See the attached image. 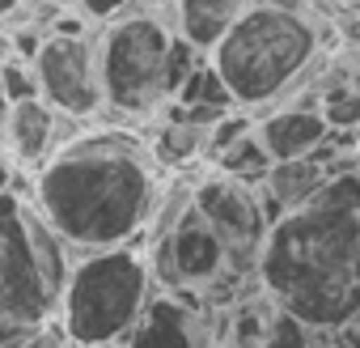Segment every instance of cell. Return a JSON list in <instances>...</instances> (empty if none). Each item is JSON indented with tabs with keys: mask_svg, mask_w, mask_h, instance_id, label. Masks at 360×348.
Listing matches in <instances>:
<instances>
[{
	"mask_svg": "<svg viewBox=\"0 0 360 348\" xmlns=\"http://www.w3.org/2000/svg\"><path fill=\"white\" fill-rule=\"evenodd\" d=\"M13 348H68V340L60 335V327H56V323H47L43 331H34L30 340H22V344H13Z\"/></svg>",
	"mask_w": 360,
	"mask_h": 348,
	"instance_id": "ffe728a7",
	"label": "cell"
},
{
	"mask_svg": "<svg viewBox=\"0 0 360 348\" xmlns=\"http://www.w3.org/2000/svg\"><path fill=\"white\" fill-rule=\"evenodd\" d=\"M0 111H5V98H0Z\"/></svg>",
	"mask_w": 360,
	"mask_h": 348,
	"instance_id": "cb8c5ba5",
	"label": "cell"
},
{
	"mask_svg": "<svg viewBox=\"0 0 360 348\" xmlns=\"http://www.w3.org/2000/svg\"><path fill=\"white\" fill-rule=\"evenodd\" d=\"M255 136L271 161H292V157H309L322 144L326 119L309 106H271L255 115Z\"/></svg>",
	"mask_w": 360,
	"mask_h": 348,
	"instance_id": "7c38bea8",
	"label": "cell"
},
{
	"mask_svg": "<svg viewBox=\"0 0 360 348\" xmlns=\"http://www.w3.org/2000/svg\"><path fill=\"white\" fill-rule=\"evenodd\" d=\"M56 293L60 289L30 247L26 196L13 183L0 187V348H13L56 323Z\"/></svg>",
	"mask_w": 360,
	"mask_h": 348,
	"instance_id": "52a82bcc",
	"label": "cell"
},
{
	"mask_svg": "<svg viewBox=\"0 0 360 348\" xmlns=\"http://www.w3.org/2000/svg\"><path fill=\"white\" fill-rule=\"evenodd\" d=\"M259 192L217 166L165 170L140 251L157 293L225 310L255 293V263L267 238Z\"/></svg>",
	"mask_w": 360,
	"mask_h": 348,
	"instance_id": "6da1fadb",
	"label": "cell"
},
{
	"mask_svg": "<svg viewBox=\"0 0 360 348\" xmlns=\"http://www.w3.org/2000/svg\"><path fill=\"white\" fill-rule=\"evenodd\" d=\"M153 293L157 289L140 242L77 255L56 293V327L68 348L123 344Z\"/></svg>",
	"mask_w": 360,
	"mask_h": 348,
	"instance_id": "8992f818",
	"label": "cell"
},
{
	"mask_svg": "<svg viewBox=\"0 0 360 348\" xmlns=\"http://www.w3.org/2000/svg\"><path fill=\"white\" fill-rule=\"evenodd\" d=\"M339 170H330L326 161H318L314 153L309 157H292V161H271L267 166V174L259 179V204H263V213H267V221H276V217H284V213H292V209H301L305 200H314L330 179H335Z\"/></svg>",
	"mask_w": 360,
	"mask_h": 348,
	"instance_id": "8fae6325",
	"label": "cell"
},
{
	"mask_svg": "<svg viewBox=\"0 0 360 348\" xmlns=\"http://www.w3.org/2000/svg\"><path fill=\"white\" fill-rule=\"evenodd\" d=\"M123 5H127V0H77V5H68V9H77V13L85 18V26H102V22L115 18Z\"/></svg>",
	"mask_w": 360,
	"mask_h": 348,
	"instance_id": "d6986e66",
	"label": "cell"
},
{
	"mask_svg": "<svg viewBox=\"0 0 360 348\" xmlns=\"http://www.w3.org/2000/svg\"><path fill=\"white\" fill-rule=\"evenodd\" d=\"M161 179L165 166L157 161L144 128L85 123L30 174L22 196L77 259L140 242L157 209Z\"/></svg>",
	"mask_w": 360,
	"mask_h": 348,
	"instance_id": "7a4b0ae2",
	"label": "cell"
},
{
	"mask_svg": "<svg viewBox=\"0 0 360 348\" xmlns=\"http://www.w3.org/2000/svg\"><path fill=\"white\" fill-rule=\"evenodd\" d=\"M56 9H60V5H51V0H0V30H9V26H18V22H39V26H47Z\"/></svg>",
	"mask_w": 360,
	"mask_h": 348,
	"instance_id": "e0dca14e",
	"label": "cell"
},
{
	"mask_svg": "<svg viewBox=\"0 0 360 348\" xmlns=\"http://www.w3.org/2000/svg\"><path fill=\"white\" fill-rule=\"evenodd\" d=\"M81 128H85V119H72V115L51 111L43 98L5 102V111H0V161L9 166V174L30 179V174L64 140H72Z\"/></svg>",
	"mask_w": 360,
	"mask_h": 348,
	"instance_id": "9c48e42d",
	"label": "cell"
},
{
	"mask_svg": "<svg viewBox=\"0 0 360 348\" xmlns=\"http://www.w3.org/2000/svg\"><path fill=\"white\" fill-rule=\"evenodd\" d=\"M305 344H309V327L301 318H292L288 310L271 306V314H267L255 348H305Z\"/></svg>",
	"mask_w": 360,
	"mask_h": 348,
	"instance_id": "9a60e30c",
	"label": "cell"
},
{
	"mask_svg": "<svg viewBox=\"0 0 360 348\" xmlns=\"http://www.w3.org/2000/svg\"><path fill=\"white\" fill-rule=\"evenodd\" d=\"M39 98L72 119L94 123L102 111V89H98V64H94V26L77 9H56L51 22L43 26V39L30 56Z\"/></svg>",
	"mask_w": 360,
	"mask_h": 348,
	"instance_id": "ba28073f",
	"label": "cell"
},
{
	"mask_svg": "<svg viewBox=\"0 0 360 348\" xmlns=\"http://www.w3.org/2000/svg\"><path fill=\"white\" fill-rule=\"evenodd\" d=\"M322 9H356V0H318Z\"/></svg>",
	"mask_w": 360,
	"mask_h": 348,
	"instance_id": "44dd1931",
	"label": "cell"
},
{
	"mask_svg": "<svg viewBox=\"0 0 360 348\" xmlns=\"http://www.w3.org/2000/svg\"><path fill=\"white\" fill-rule=\"evenodd\" d=\"M191 47L174 39L169 9L165 13H140L119 9L102 26H94V64H98V89L102 111L94 123H131L140 128L157 106H165L187 73L200 64Z\"/></svg>",
	"mask_w": 360,
	"mask_h": 348,
	"instance_id": "5b68a950",
	"label": "cell"
},
{
	"mask_svg": "<svg viewBox=\"0 0 360 348\" xmlns=\"http://www.w3.org/2000/svg\"><path fill=\"white\" fill-rule=\"evenodd\" d=\"M102 348H123V344H102Z\"/></svg>",
	"mask_w": 360,
	"mask_h": 348,
	"instance_id": "603a6c76",
	"label": "cell"
},
{
	"mask_svg": "<svg viewBox=\"0 0 360 348\" xmlns=\"http://www.w3.org/2000/svg\"><path fill=\"white\" fill-rule=\"evenodd\" d=\"M217 170H225V174H233V179H242V183H250V187H259V179L267 174V166H271V157L263 153V144H259V136H255V128L246 132V136H238L217 161H212Z\"/></svg>",
	"mask_w": 360,
	"mask_h": 348,
	"instance_id": "5bb4252c",
	"label": "cell"
},
{
	"mask_svg": "<svg viewBox=\"0 0 360 348\" xmlns=\"http://www.w3.org/2000/svg\"><path fill=\"white\" fill-rule=\"evenodd\" d=\"M305 348H356V323H343V327H309V344Z\"/></svg>",
	"mask_w": 360,
	"mask_h": 348,
	"instance_id": "ac0fdd59",
	"label": "cell"
},
{
	"mask_svg": "<svg viewBox=\"0 0 360 348\" xmlns=\"http://www.w3.org/2000/svg\"><path fill=\"white\" fill-rule=\"evenodd\" d=\"M259 289L305 327L360 318V174L339 170L301 209L267 225Z\"/></svg>",
	"mask_w": 360,
	"mask_h": 348,
	"instance_id": "3957f363",
	"label": "cell"
},
{
	"mask_svg": "<svg viewBox=\"0 0 360 348\" xmlns=\"http://www.w3.org/2000/svg\"><path fill=\"white\" fill-rule=\"evenodd\" d=\"M0 98L5 102H18V98H39V85H34V68L30 60L22 56H0Z\"/></svg>",
	"mask_w": 360,
	"mask_h": 348,
	"instance_id": "2e32d148",
	"label": "cell"
},
{
	"mask_svg": "<svg viewBox=\"0 0 360 348\" xmlns=\"http://www.w3.org/2000/svg\"><path fill=\"white\" fill-rule=\"evenodd\" d=\"M123 348H221V310L153 293Z\"/></svg>",
	"mask_w": 360,
	"mask_h": 348,
	"instance_id": "30bf717a",
	"label": "cell"
},
{
	"mask_svg": "<svg viewBox=\"0 0 360 348\" xmlns=\"http://www.w3.org/2000/svg\"><path fill=\"white\" fill-rule=\"evenodd\" d=\"M250 0H169V22H174V39L191 47L195 56H208L221 35L242 18V9Z\"/></svg>",
	"mask_w": 360,
	"mask_h": 348,
	"instance_id": "4fadbf2b",
	"label": "cell"
},
{
	"mask_svg": "<svg viewBox=\"0 0 360 348\" xmlns=\"http://www.w3.org/2000/svg\"><path fill=\"white\" fill-rule=\"evenodd\" d=\"M51 5H60V9H68V5H77V0H51Z\"/></svg>",
	"mask_w": 360,
	"mask_h": 348,
	"instance_id": "7402d4cb",
	"label": "cell"
},
{
	"mask_svg": "<svg viewBox=\"0 0 360 348\" xmlns=\"http://www.w3.org/2000/svg\"><path fill=\"white\" fill-rule=\"evenodd\" d=\"M330 47H339V30L318 0H250L204 64L238 111L263 115L284 106Z\"/></svg>",
	"mask_w": 360,
	"mask_h": 348,
	"instance_id": "277c9868",
	"label": "cell"
}]
</instances>
